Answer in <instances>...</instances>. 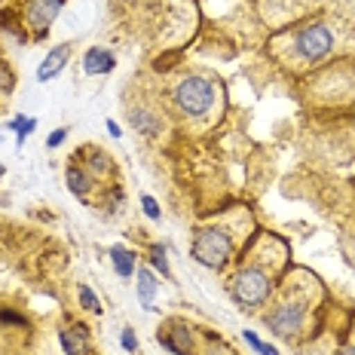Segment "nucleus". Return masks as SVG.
<instances>
[{
  "instance_id": "obj_1",
  "label": "nucleus",
  "mask_w": 355,
  "mask_h": 355,
  "mask_svg": "<svg viewBox=\"0 0 355 355\" xmlns=\"http://www.w3.org/2000/svg\"><path fill=\"white\" fill-rule=\"evenodd\" d=\"M193 257L209 270H224L227 261L233 257V242L230 236L218 227H209V230H199L193 239Z\"/></svg>"
},
{
  "instance_id": "obj_2",
  "label": "nucleus",
  "mask_w": 355,
  "mask_h": 355,
  "mask_svg": "<svg viewBox=\"0 0 355 355\" xmlns=\"http://www.w3.org/2000/svg\"><path fill=\"white\" fill-rule=\"evenodd\" d=\"M175 105L187 116H202L214 105V83L205 77H187L175 89Z\"/></svg>"
},
{
  "instance_id": "obj_3",
  "label": "nucleus",
  "mask_w": 355,
  "mask_h": 355,
  "mask_svg": "<svg viewBox=\"0 0 355 355\" xmlns=\"http://www.w3.org/2000/svg\"><path fill=\"white\" fill-rule=\"evenodd\" d=\"M233 297L242 306H261L270 297V276L261 266H242L233 279Z\"/></svg>"
},
{
  "instance_id": "obj_4",
  "label": "nucleus",
  "mask_w": 355,
  "mask_h": 355,
  "mask_svg": "<svg viewBox=\"0 0 355 355\" xmlns=\"http://www.w3.org/2000/svg\"><path fill=\"white\" fill-rule=\"evenodd\" d=\"M331 46H334V34H331V28L322 25V21H313V25H306L297 34V53L303 58H309V62L324 58L331 53Z\"/></svg>"
},
{
  "instance_id": "obj_5",
  "label": "nucleus",
  "mask_w": 355,
  "mask_h": 355,
  "mask_svg": "<svg viewBox=\"0 0 355 355\" xmlns=\"http://www.w3.org/2000/svg\"><path fill=\"white\" fill-rule=\"evenodd\" d=\"M64 0H28V10H25V19L28 25H31V31L37 37H43L49 31V25L58 19V12H62Z\"/></svg>"
},
{
  "instance_id": "obj_6",
  "label": "nucleus",
  "mask_w": 355,
  "mask_h": 355,
  "mask_svg": "<svg viewBox=\"0 0 355 355\" xmlns=\"http://www.w3.org/2000/svg\"><path fill=\"white\" fill-rule=\"evenodd\" d=\"M270 328L282 337H294L303 328V306L300 303H282V306L270 315Z\"/></svg>"
},
{
  "instance_id": "obj_7",
  "label": "nucleus",
  "mask_w": 355,
  "mask_h": 355,
  "mask_svg": "<svg viewBox=\"0 0 355 355\" xmlns=\"http://www.w3.org/2000/svg\"><path fill=\"white\" fill-rule=\"evenodd\" d=\"M68 53H71L68 43H58L53 53L43 58L40 68H37V80H40V83H49V80H53L55 73H62V68L68 64Z\"/></svg>"
},
{
  "instance_id": "obj_8",
  "label": "nucleus",
  "mask_w": 355,
  "mask_h": 355,
  "mask_svg": "<svg viewBox=\"0 0 355 355\" xmlns=\"http://www.w3.org/2000/svg\"><path fill=\"white\" fill-rule=\"evenodd\" d=\"M83 71L89 73V77H98V73L114 71V55H110L107 49H101V46H92L83 55Z\"/></svg>"
},
{
  "instance_id": "obj_9",
  "label": "nucleus",
  "mask_w": 355,
  "mask_h": 355,
  "mask_svg": "<svg viewBox=\"0 0 355 355\" xmlns=\"http://www.w3.org/2000/svg\"><path fill=\"white\" fill-rule=\"evenodd\" d=\"M135 279H138V297H141V306L153 309V297H157V279H153V270L141 266V270L135 272Z\"/></svg>"
},
{
  "instance_id": "obj_10",
  "label": "nucleus",
  "mask_w": 355,
  "mask_h": 355,
  "mask_svg": "<svg viewBox=\"0 0 355 355\" xmlns=\"http://www.w3.org/2000/svg\"><path fill=\"white\" fill-rule=\"evenodd\" d=\"M110 261H114L116 276L129 279L132 272H135V254H132V251L125 248V245H114V248H110Z\"/></svg>"
},
{
  "instance_id": "obj_11",
  "label": "nucleus",
  "mask_w": 355,
  "mask_h": 355,
  "mask_svg": "<svg viewBox=\"0 0 355 355\" xmlns=\"http://www.w3.org/2000/svg\"><path fill=\"white\" fill-rule=\"evenodd\" d=\"M58 340H62V346H64V352L68 355H86V331L83 328L62 331Z\"/></svg>"
},
{
  "instance_id": "obj_12",
  "label": "nucleus",
  "mask_w": 355,
  "mask_h": 355,
  "mask_svg": "<svg viewBox=\"0 0 355 355\" xmlns=\"http://www.w3.org/2000/svg\"><path fill=\"white\" fill-rule=\"evenodd\" d=\"M68 190L73 196L89 193V175L83 172V168H68Z\"/></svg>"
},
{
  "instance_id": "obj_13",
  "label": "nucleus",
  "mask_w": 355,
  "mask_h": 355,
  "mask_svg": "<svg viewBox=\"0 0 355 355\" xmlns=\"http://www.w3.org/2000/svg\"><path fill=\"white\" fill-rule=\"evenodd\" d=\"M80 303H83L89 313L101 315V303H98V297H95V291H92L89 285H80Z\"/></svg>"
},
{
  "instance_id": "obj_14",
  "label": "nucleus",
  "mask_w": 355,
  "mask_h": 355,
  "mask_svg": "<svg viewBox=\"0 0 355 355\" xmlns=\"http://www.w3.org/2000/svg\"><path fill=\"white\" fill-rule=\"evenodd\" d=\"M34 125H37L34 116H31V120H28V116H16V120L10 123V129H16V138H19V144H21L28 138V132H34Z\"/></svg>"
},
{
  "instance_id": "obj_15",
  "label": "nucleus",
  "mask_w": 355,
  "mask_h": 355,
  "mask_svg": "<svg viewBox=\"0 0 355 355\" xmlns=\"http://www.w3.org/2000/svg\"><path fill=\"white\" fill-rule=\"evenodd\" d=\"M150 263L157 266L159 276H168V261H166V245H153L150 248Z\"/></svg>"
},
{
  "instance_id": "obj_16",
  "label": "nucleus",
  "mask_w": 355,
  "mask_h": 355,
  "mask_svg": "<svg viewBox=\"0 0 355 355\" xmlns=\"http://www.w3.org/2000/svg\"><path fill=\"white\" fill-rule=\"evenodd\" d=\"M242 337H245V340H248V343H251V349H254L257 355H279V349H272V346H270V343H263V340H261V337H257V334H254V331H245V334H242Z\"/></svg>"
},
{
  "instance_id": "obj_17",
  "label": "nucleus",
  "mask_w": 355,
  "mask_h": 355,
  "mask_svg": "<svg viewBox=\"0 0 355 355\" xmlns=\"http://www.w3.org/2000/svg\"><path fill=\"white\" fill-rule=\"evenodd\" d=\"M132 120L138 123V129H141L144 135H150V132H157V120H153V116H147L144 110H135V114H132Z\"/></svg>"
},
{
  "instance_id": "obj_18",
  "label": "nucleus",
  "mask_w": 355,
  "mask_h": 355,
  "mask_svg": "<svg viewBox=\"0 0 355 355\" xmlns=\"http://www.w3.org/2000/svg\"><path fill=\"white\" fill-rule=\"evenodd\" d=\"M120 343H123V349L135 352V349H138V337H135V331H132V328H123V334H120Z\"/></svg>"
},
{
  "instance_id": "obj_19",
  "label": "nucleus",
  "mask_w": 355,
  "mask_h": 355,
  "mask_svg": "<svg viewBox=\"0 0 355 355\" xmlns=\"http://www.w3.org/2000/svg\"><path fill=\"white\" fill-rule=\"evenodd\" d=\"M141 209H144V214H147V218H153V220H159V205L157 202H153V196H141Z\"/></svg>"
},
{
  "instance_id": "obj_20",
  "label": "nucleus",
  "mask_w": 355,
  "mask_h": 355,
  "mask_svg": "<svg viewBox=\"0 0 355 355\" xmlns=\"http://www.w3.org/2000/svg\"><path fill=\"white\" fill-rule=\"evenodd\" d=\"M0 322H12V324H25V315H19V313H10V309H3V313H0Z\"/></svg>"
},
{
  "instance_id": "obj_21",
  "label": "nucleus",
  "mask_w": 355,
  "mask_h": 355,
  "mask_svg": "<svg viewBox=\"0 0 355 355\" xmlns=\"http://www.w3.org/2000/svg\"><path fill=\"white\" fill-rule=\"evenodd\" d=\"M64 138H68V129H58V132H53V135L46 138V144H49V147H58V144L64 141Z\"/></svg>"
},
{
  "instance_id": "obj_22",
  "label": "nucleus",
  "mask_w": 355,
  "mask_h": 355,
  "mask_svg": "<svg viewBox=\"0 0 355 355\" xmlns=\"http://www.w3.org/2000/svg\"><path fill=\"white\" fill-rule=\"evenodd\" d=\"M0 89H10V68L0 64Z\"/></svg>"
},
{
  "instance_id": "obj_23",
  "label": "nucleus",
  "mask_w": 355,
  "mask_h": 355,
  "mask_svg": "<svg viewBox=\"0 0 355 355\" xmlns=\"http://www.w3.org/2000/svg\"><path fill=\"white\" fill-rule=\"evenodd\" d=\"M107 132H110V138H120V135H123V129H120V125H116L114 120H107Z\"/></svg>"
},
{
  "instance_id": "obj_24",
  "label": "nucleus",
  "mask_w": 355,
  "mask_h": 355,
  "mask_svg": "<svg viewBox=\"0 0 355 355\" xmlns=\"http://www.w3.org/2000/svg\"><path fill=\"white\" fill-rule=\"evenodd\" d=\"M107 166V159L105 157H98V153H95V157H92V168H98V172H101V168H105Z\"/></svg>"
},
{
  "instance_id": "obj_25",
  "label": "nucleus",
  "mask_w": 355,
  "mask_h": 355,
  "mask_svg": "<svg viewBox=\"0 0 355 355\" xmlns=\"http://www.w3.org/2000/svg\"><path fill=\"white\" fill-rule=\"evenodd\" d=\"M340 355H355V346H343V349H340Z\"/></svg>"
},
{
  "instance_id": "obj_26",
  "label": "nucleus",
  "mask_w": 355,
  "mask_h": 355,
  "mask_svg": "<svg viewBox=\"0 0 355 355\" xmlns=\"http://www.w3.org/2000/svg\"><path fill=\"white\" fill-rule=\"evenodd\" d=\"M3 172H6V168H3V166H0V178H3Z\"/></svg>"
}]
</instances>
